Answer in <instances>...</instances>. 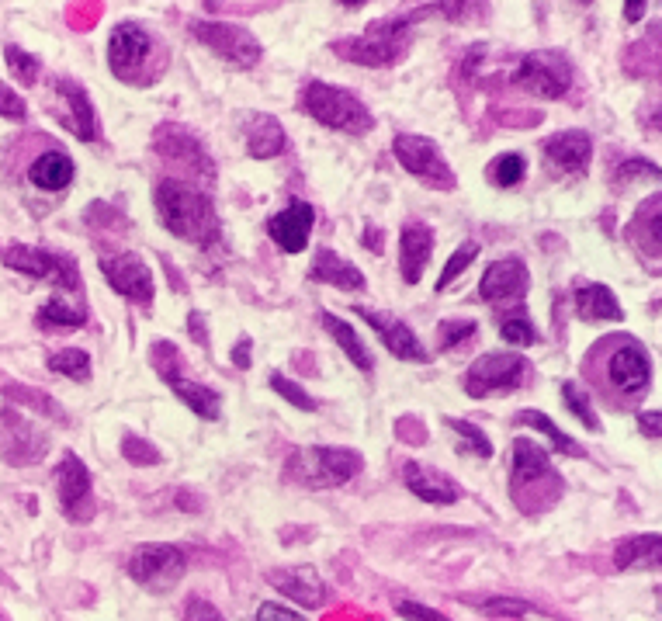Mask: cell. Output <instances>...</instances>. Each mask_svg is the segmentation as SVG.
Masks as SVG:
<instances>
[{
    "label": "cell",
    "instance_id": "cell-1",
    "mask_svg": "<svg viewBox=\"0 0 662 621\" xmlns=\"http://www.w3.org/2000/svg\"><path fill=\"white\" fill-rule=\"evenodd\" d=\"M153 205H156L160 223L167 226L177 240L195 243V247H212V243H219L222 223H219V212H215L212 198H208L205 191L170 177V181L156 184Z\"/></svg>",
    "mask_w": 662,
    "mask_h": 621
},
{
    "label": "cell",
    "instance_id": "cell-2",
    "mask_svg": "<svg viewBox=\"0 0 662 621\" xmlns=\"http://www.w3.org/2000/svg\"><path fill=\"white\" fill-rule=\"evenodd\" d=\"M108 66L122 84L150 87L170 66V53L163 39L139 21H122L108 35Z\"/></svg>",
    "mask_w": 662,
    "mask_h": 621
},
{
    "label": "cell",
    "instance_id": "cell-3",
    "mask_svg": "<svg viewBox=\"0 0 662 621\" xmlns=\"http://www.w3.org/2000/svg\"><path fill=\"white\" fill-rule=\"evenodd\" d=\"M361 469L364 458L354 448H299L288 458L285 479L309 490H330V486H344Z\"/></svg>",
    "mask_w": 662,
    "mask_h": 621
},
{
    "label": "cell",
    "instance_id": "cell-4",
    "mask_svg": "<svg viewBox=\"0 0 662 621\" xmlns=\"http://www.w3.org/2000/svg\"><path fill=\"white\" fill-rule=\"evenodd\" d=\"M302 112H309L319 125L326 129L347 132V136H364L371 129V112L364 108V101L357 94L344 91V87L323 84V80H312L302 91Z\"/></svg>",
    "mask_w": 662,
    "mask_h": 621
},
{
    "label": "cell",
    "instance_id": "cell-5",
    "mask_svg": "<svg viewBox=\"0 0 662 621\" xmlns=\"http://www.w3.org/2000/svg\"><path fill=\"white\" fill-rule=\"evenodd\" d=\"M409 25H413V18H382L364 35L340 42V46H333V49H337V56L351 59V63H361V66H392V63H399L409 49V39H413Z\"/></svg>",
    "mask_w": 662,
    "mask_h": 621
},
{
    "label": "cell",
    "instance_id": "cell-6",
    "mask_svg": "<svg viewBox=\"0 0 662 621\" xmlns=\"http://www.w3.org/2000/svg\"><path fill=\"white\" fill-rule=\"evenodd\" d=\"M531 379V365H527L524 354L513 351H493L482 354L468 365L465 379H461V389H465L472 399H486L493 393H513L524 382Z\"/></svg>",
    "mask_w": 662,
    "mask_h": 621
},
{
    "label": "cell",
    "instance_id": "cell-7",
    "mask_svg": "<svg viewBox=\"0 0 662 621\" xmlns=\"http://www.w3.org/2000/svg\"><path fill=\"white\" fill-rule=\"evenodd\" d=\"M0 257H4L7 268L21 271V275H32L39 282H49L59 292L80 295V271L77 261L66 254H49L42 247H21V243H11V247H0Z\"/></svg>",
    "mask_w": 662,
    "mask_h": 621
},
{
    "label": "cell",
    "instance_id": "cell-8",
    "mask_svg": "<svg viewBox=\"0 0 662 621\" xmlns=\"http://www.w3.org/2000/svg\"><path fill=\"white\" fill-rule=\"evenodd\" d=\"M184 569H188V559L177 545H139L129 559V576L150 594H170L181 583Z\"/></svg>",
    "mask_w": 662,
    "mask_h": 621
},
{
    "label": "cell",
    "instance_id": "cell-9",
    "mask_svg": "<svg viewBox=\"0 0 662 621\" xmlns=\"http://www.w3.org/2000/svg\"><path fill=\"white\" fill-rule=\"evenodd\" d=\"M513 87L534 94V98L555 101L572 87V63L569 56L545 49V53H531L520 59V66L513 70Z\"/></svg>",
    "mask_w": 662,
    "mask_h": 621
},
{
    "label": "cell",
    "instance_id": "cell-10",
    "mask_svg": "<svg viewBox=\"0 0 662 621\" xmlns=\"http://www.w3.org/2000/svg\"><path fill=\"white\" fill-rule=\"evenodd\" d=\"M191 35L212 49L222 63L236 66V70H250L260 63V42L247 28L229 25V21H191Z\"/></svg>",
    "mask_w": 662,
    "mask_h": 621
},
{
    "label": "cell",
    "instance_id": "cell-11",
    "mask_svg": "<svg viewBox=\"0 0 662 621\" xmlns=\"http://www.w3.org/2000/svg\"><path fill=\"white\" fill-rule=\"evenodd\" d=\"M392 153H396V160L409 170V174L420 177V181L430 184V188L451 191L458 184L455 170H451L448 160L441 157V150H437L434 139L403 132V136H396V143H392Z\"/></svg>",
    "mask_w": 662,
    "mask_h": 621
},
{
    "label": "cell",
    "instance_id": "cell-12",
    "mask_svg": "<svg viewBox=\"0 0 662 621\" xmlns=\"http://www.w3.org/2000/svg\"><path fill=\"white\" fill-rule=\"evenodd\" d=\"M607 379L621 396L635 399L649 389L652 382V361L638 340H621V347H614L611 361H607Z\"/></svg>",
    "mask_w": 662,
    "mask_h": 621
},
{
    "label": "cell",
    "instance_id": "cell-13",
    "mask_svg": "<svg viewBox=\"0 0 662 621\" xmlns=\"http://www.w3.org/2000/svg\"><path fill=\"white\" fill-rule=\"evenodd\" d=\"M101 275L108 278V285L115 288L122 299L129 302H139V306H150L153 302V271L146 268L143 257L136 254H115V257H104L101 261Z\"/></svg>",
    "mask_w": 662,
    "mask_h": 621
},
{
    "label": "cell",
    "instance_id": "cell-14",
    "mask_svg": "<svg viewBox=\"0 0 662 621\" xmlns=\"http://www.w3.org/2000/svg\"><path fill=\"white\" fill-rule=\"evenodd\" d=\"M531 288V271L520 257H500L486 268L479 282V295L482 302H493V306H503V302H520Z\"/></svg>",
    "mask_w": 662,
    "mask_h": 621
},
{
    "label": "cell",
    "instance_id": "cell-15",
    "mask_svg": "<svg viewBox=\"0 0 662 621\" xmlns=\"http://www.w3.org/2000/svg\"><path fill=\"white\" fill-rule=\"evenodd\" d=\"M56 493H59V504H63L70 521H87V517L94 514L91 472H87V465L73 452H66L56 469Z\"/></svg>",
    "mask_w": 662,
    "mask_h": 621
},
{
    "label": "cell",
    "instance_id": "cell-16",
    "mask_svg": "<svg viewBox=\"0 0 662 621\" xmlns=\"http://www.w3.org/2000/svg\"><path fill=\"white\" fill-rule=\"evenodd\" d=\"M541 153H545V164L552 167L555 174L579 177V174H586V170H590L593 139L586 136L583 129H565V132H555L552 139H545Z\"/></svg>",
    "mask_w": 662,
    "mask_h": 621
},
{
    "label": "cell",
    "instance_id": "cell-17",
    "mask_svg": "<svg viewBox=\"0 0 662 621\" xmlns=\"http://www.w3.org/2000/svg\"><path fill=\"white\" fill-rule=\"evenodd\" d=\"M357 316H364V323L382 337V344L389 347L392 358L413 361V365H427L430 361V354L423 351L416 334L399 320V316H385V313H375V309H357Z\"/></svg>",
    "mask_w": 662,
    "mask_h": 621
},
{
    "label": "cell",
    "instance_id": "cell-18",
    "mask_svg": "<svg viewBox=\"0 0 662 621\" xmlns=\"http://www.w3.org/2000/svg\"><path fill=\"white\" fill-rule=\"evenodd\" d=\"M312 223H316V212H312L309 202H288L278 216H271L267 223V233L278 243L285 254H302L309 247V233Z\"/></svg>",
    "mask_w": 662,
    "mask_h": 621
},
{
    "label": "cell",
    "instance_id": "cell-19",
    "mask_svg": "<svg viewBox=\"0 0 662 621\" xmlns=\"http://www.w3.org/2000/svg\"><path fill=\"white\" fill-rule=\"evenodd\" d=\"M403 479H406L409 493L427 500V504L448 507V504H458L461 500V490H458L455 479L444 476V472H437V469H430V465H423V462H406Z\"/></svg>",
    "mask_w": 662,
    "mask_h": 621
},
{
    "label": "cell",
    "instance_id": "cell-20",
    "mask_svg": "<svg viewBox=\"0 0 662 621\" xmlns=\"http://www.w3.org/2000/svg\"><path fill=\"white\" fill-rule=\"evenodd\" d=\"M52 91H56L59 105L66 108L63 112L66 129H70L77 139H84V143L98 139V115H94V105H91V98L84 94V87H77L73 80H56Z\"/></svg>",
    "mask_w": 662,
    "mask_h": 621
},
{
    "label": "cell",
    "instance_id": "cell-21",
    "mask_svg": "<svg viewBox=\"0 0 662 621\" xmlns=\"http://www.w3.org/2000/svg\"><path fill=\"white\" fill-rule=\"evenodd\" d=\"M430 254H434V233L423 223H409L399 233V271H403V282L416 285L423 278L430 264Z\"/></svg>",
    "mask_w": 662,
    "mask_h": 621
},
{
    "label": "cell",
    "instance_id": "cell-22",
    "mask_svg": "<svg viewBox=\"0 0 662 621\" xmlns=\"http://www.w3.org/2000/svg\"><path fill=\"white\" fill-rule=\"evenodd\" d=\"M267 583L281 594H288L292 601H299L302 608H319L326 601V583L319 580L316 569L309 566H288V569H274L267 573Z\"/></svg>",
    "mask_w": 662,
    "mask_h": 621
},
{
    "label": "cell",
    "instance_id": "cell-23",
    "mask_svg": "<svg viewBox=\"0 0 662 621\" xmlns=\"http://www.w3.org/2000/svg\"><path fill=\"white\" fill-rule=\"evenodd\" d=\"M243 146L254 160H271L288 150V136L274 115L254 112L243 122Z\"/></svg>",
    "mask_w": 662,
    "mask_h": 621
},
{
    "label": "cell",
    "instance_id": "cell-24",
    "mask_svg": "<svg viewBox=\"0 0 662 621\" xmlns=\"http://www.w3.org/2000/svg\"><path fill=\"white\" fill-rule=\"evenodd\" d=\"M538 479H555L552 458H548V452L541 445H534L531 438H517L513 441V469H510L513 490L538 483Z\"/></svg>",
    "mask_w": 662,
    "mask_h": 621
},
{
    "label": "cell",
    "instance_id": "cell-25",
    "mask_svg": "<svg viewBox=\"0 0 662 621\" xmlns=\"http://www.w3.org/2000/svg\"><path fill=\"white\" fill-rule=\"evenodd\" d=\"M576 313L586 323H607V320H624L621 302L614 299V292L600 282H583L576 288Z\"/></svg>",
    "mask_w": 662,
    "mask_h": 621
},
{
    "label": "cell",
    "instance_id": "cell-26",
    "mask_svg": "<svg viewBox=\"0 0 662 621\" xmlns=\"http://www.w3.org/2000/svg\"><path fill=\"white\" fill-rule=\"evenodd\" d=\"M309 278L312 282H323V285H337V288H344V292L364 288V271H357L347 257L333 254V250H319L316 261H312Z\"/></svg>",
    "mask_w": 662,
    "mask_h": 621
},
{
    "label": "cell",
    "instance_id": "cell-27",
    "mask_svg": "<svg viewBox=\"0 0 662 621\" xmlns=\"http://www.w3.org/2000/svg\"><path fill=\"white\" fill-rule=\"evenodd\" d=\"M662 538L659 535H631L614 549L617 569H659Z\"/></svg>",
    "mask_w": 662,
    "mask_h": 621
},
{
    "label": "cell",
    "instance_id": "cell-28",
    "mask_svg": "<svg viewBox=\"0 0 662 621\" xmlns=\"http://www.w3.org/2000/svg\"><path fill=\"white\" fill-rule=\"evenodd\" d=\"M73 174H77L73 160L66 157V153H59V150L42 153V157L32 164V170H28L32 184H35V188H42V191H63L66 184L73 181Z\"/></svg>",
    "mask_w": 662,
    "mask_h": 621
},
{
    "label": "cell",
    "instance_id": "cell-29",
    "mask_svg": "<svg viewBox=\"0 0 662 621\" xmlns=\"http://www.w3.org/2000/svg\"><path fill=\"white\" fill-rule=\"evenodd\" d=\"M87 323V306L84 302H70L63 292H56L39 306V327L46 330H73Z\"/></svg>",
    "mask_w": 662,
    "mask_h": 621
},
{
    "label": "cell",
    "instance_id": "cell-30",
    "mask_svg": "<svg viewBox=\"0 0 662 621\" xmlns=\"http://www.w3.org/2000/svg\"><path fill=\"white\" fill-rule=\"evenodd\" d=\"M319 316H323V327L330 330L333 340L340 344V351H344L347 358L354 361V368H361V372H371V368H375V358H371V351L361 344V337H357L354 330H351V323L340 320V316H333V313H319Z\"/></svg>",
    "mask_w": 662,
    "mask_h": 621
},
{
    "label": "cell",
    "instance_id": "cell-31",
    "mask_svg": "<svg viewBox=\"0 0 662 621\" xmlns=\"http://www.w3.org/2000/svg\"><path fill=\"white\" fill-rule=\"evenodd\" d=\"M167 386L174 389V396L181 399V403L188 406V410H195L202 420H219L222 399H219V393H215V389L198 386V382H188V379H174V382H167Z\"/></svg>",
    "mask_w": 662,
    "mask_h": 621
},
{
    "label": "cell",
    "instance_id": "cell-32",
    "mask_svg": "<svg viewBox=\"0 0 662 621\" xmlns=\"http://www.w3.org/2000/svg\"><path fill=\"white\" fill-rule=\"evenodd\" d=\"M517 424H527V427H534L538 434H545V438L552 441L555 452H562V455H569V458H583V448H579L565 431H559V427H555V420L545 417L541 410H520L517 413Z\"/></svg>",
    "mask_w": 662,
    "mask_h": 621
},
{
    "label": "cell",
    "instance_id": "cell-33",
    "mask_svg": "<svg viewBox=\"0 0 662 621\" xmlns=\"http://www.w3.org/2000/svg\"><path fill=\"white\" fill-rule=\"evenodd\" d=\"M448 427L455 431V438H458V445H455L458 455H475V458H489V455H493V441H489L486 434L479 431V427L468 424V420L448 417Z\"/></svg>",
    "mask_w": 662,
    "mask_h": 621
},
{
    "label": "cell",
    "instance_id": "cell-34",
    "mask_svg": "<svg viewBox=\"0 0 662 621\" xmlns=\"http://www.w3.org/2000/svg\"><path fill=\"white\" fill-rule=\"evenodd\" d=\"M562 399H565V406H569V413L586 427V431H593V434L604 431L597 410H593V403H590V393H583L576 382H562Z\"/></svg>",
    "mask_w": 662,
    "mask_h": 621
},
{
    "label": "cell",
    "instance_id": "cell-35",
    "mask_svg": "<svg viewBox=\"0 0 662 621\" xmlns=\"http://www.w3.org/2000/svg\"><path fill=\"white\" fill-rule=\"evenodd\" d=\"M49 372L84 382L87 375H91V358H87V354L80 351V347H63V351L49 354Z\"/></svg>",
    "mask_w": 662,
    "mask_h": 621
},
{
    "label": "cell",
    "instance_id": "cell-36",
    "mask_svg": "<svg viewBox=\"0 0 662 621\" xmlns=\"http://www.w3.org/2000/svg\"><path fill=\"white\" fill-rule=\"evenodd\" d=\"M524 174H527V160L520 153H503V157H496L486 167V177L493 188H513V184H520Z\"/></svg>",
    "mask_w": 662,
    "mask_h": 621
},
{
    "label": "cell",
    "instance_id": "cell-37",
    "mask_svg": "<svg viewBox=\"0 0 662 621\" xmlns=\"http://www.w3.org/2000/svg\"><path fill=\"white\" fill-rule=\"evenodd\" d=\"M475 257H479V243H475V240H465V243H461L455 254H451L448 268H444V271H441V278H437V292H448V285L455 282V278L468 268V264L475 261Z\"/></svg>",
    "mask_w": 662,
    "mask_h": 621
},
{
    "label": "cell",
    "instance_id": "cell-38",
    "mask_svg": "<svg viewBox=\"0 0 662 621\" xmlns=\"http://www.w3.org/2000/svg\"><path fill=\"white\" fill-rule=\"evenodd\" d=\"M271 389H274V393H278L281 399H288V403H292L295 410H309V413H312V410H319L316 399H312V396L306 393V389L299 386V382L285 379V375L274 372V375H271Z\"/></svg>",
    "mask_w": 662,
    "mask_h": 621
},
{
    "label": "cell",
    "instance_id": "cell-39",
    "mask_svg": "<svg viewBox=\"0 0 662 621\" xmlns=\"http://www.w3.org/2000/svg\"><path fill=\"white\" fill-rule=\"evenodd\" d=\"M500 337L507 340V344H517V347L538 344V330H534V323L527 320L524 313H517V316H507V320L500 323Z\"/></svg>",
    "mask_w": 662,
    "mask_h": 621
},
{
    "label": "cell",
    "instance_id": "cell-40",
    "mask_svg": "<svg viewBox=\"0 0 662 621\" xmlns=\"http://www.w3.org/2000/svg\"><path fill=\"white\" fill-rule=\"evenodd\" d=\"M4 56H7V66H11V73L21 80V84H35V80H39V59L28 56L21 46H7Z\"/></svg>",
    "mask_w": 662,
    "mask_h": 621
},
{
    "label": "cell",
    "instance_id": "cell-41",
    "mask_svg": "<svg viewBox=\"0 0 662 621\" xmlns=\"http://www.w3.org/2000/svg\"><path fill=\"white\" fill-rule=\"evenodd\" d=\"M479 611L482 615H489V618H520V615H527V611H534V608L527 601H517V597H496V601L479 604Z\"/></svg>",
    "mask_w": 662,
    "mask_h": 621
},
{
    "label": "cell",
    "instance_id": "cell-42",
    "mask_svg": "<svg viewBox=\"0 0 662 621\" xmlns=\"http://www.w3.org/2000/svg\"><path fill=\"white\" fill-rule=\"evenodd\" d=\"M479 334V327H475V320H448L437 327V337H441V347H458L465 344L468 337Z\"/></svg>",
    "mask_w": 662,
    "mask_h": 621
},
{
    "label": "cell",
    "instance_id": "cell-43",
    "mask_svg": "<svg viewBox=\"0 0 662 621\" xmlns=\"http://www.w3.org/2000/svg\"><path fill=\"white\" fill-rule=\"evenodd\" d=\"M122 452H125L129 462H136V465H156V462H160V452H156L153 445H146V441L132 438V434L122 441Z\"/></svg>",
    "mask_w": 662,
    "mask_h": 621
},
{
    "label": "cell",
    "instance_id": "cell-44",
    "mask_svg": "<svg viewBox=\"0 0 662 621\" xmlns=\"http://www.w3.org/2000/svg\"><path fill=\"white\" fill-rule=\"evenodd\" d=\"M0 115L4 118H25L28 115V105H25V98L21 94H14L11 87L0 80Z\"/></svg>",
    "mask_w": 662,
    "mask_h": 621
},
{
    "label": "cell",
    "instance_id": "cell-45",
    "mask_svg": "<svg viewBox=\"0 0 662 621\" xmlns=\"http://www.w3.org/2000/svg\"><path fill=\"white\" fill-rule=\"evenodd\" d=\"M635 177H649V181H656L659 167L649 164V160H628V164L617 167V181H635Z\"/></svg>",
    "mask_w": 662,
    "mask_h": 621
},
{
    "label": "cell",
    "instance_id": "cell-46",
    "mask_svg": "<svg viewBox=\"0 0 662 621\" xmlns=\"http://www.w3.org/2000/svg\"><path fill=\"white\" fill-rule=\"evenodd\" d=\"M257 621H306V618H302L299 611L285 608V604L267 601V604H260L257 608Z\"/></svg>",
    "mask_w": 662,
    "mask_h": 621
},
{
    "label": "cell",
    "instance_id": "cell-47",
    "mask_svg": "<svg viewBox=\"0 0 662 621\" xmlns=\"http://www.w3.org/2000/svg\"><path fill=\"white\" fill-rule=\"evenodd\" d=\"M399 615L409 618V621H448L444 615H437V611L423 608V604H416V601H403V604H399Z\"/></svg>",
    "mask_w": 662,
    "mask_h": 621
},
{
    "label": "cell",
    "instance_id": "cell-48",
    "mask_svg": "<svg viewBox=\"0 0 662 621\" xmlns=\"http://www.w3.org/2000/svg\"><path fill=\"white\" fill-rule=\"evenodd\" d=\"M184 621H222V615H219V611H215L208 601H188Z\"/></svg>",
    "mask_w": 662,
    "mask_h": 621
},
{
    "label": "cell",
    "instance_id": "cell-49",
    "mask_svg": "<svg viewBox=\"0 0 662 621\" xmlns=\"http://www.w3.org/2000/svg\"><path fill=\"white\" fill-rule=\"evenodd\" d=\"M638 427L645 431V438H659V434H662V417H659L656 410H649V413H642V417H638Z\"/></svg>",
    "mask_w": 662,
    "mask_h": 621
},
{
    "label": "cell",
    "instance_id": "cell-50",
    "mask_svg": "<svg viewBox=\"0 0 662 621\" xmlns=\"http://www.w3.org/2000/svg\"><path fill=\"white\" fill-rule=\"evenodd\" d=\"M233 361H236V365H240V368H247V365H250V340H240V347H236V351H233Z\"/></svg>",
    "mask_w": 662,
    "mask_h": 621
},
{
    "label": "cell",
    "instance_id": "cell-51",
    "mask_svg": "<svg viewBox=\"0 0 662 621\" xmlns=\"http://www.w3.org/2000/svg\"><path fill=\"white\" fill-rule=\"evenodd\" d=\"M645 14V4H624V18L628 21H642Z\"/></svg>",
    "mask_w": 662,
    "mask_h": 621
},
{
    "label": "cell",
    "instance_id": "cell-52",
    "mask_svg": "<svg viewBox=\"0 0 662 621\" xmlns=\"http://www.w3.org/2000/svg\"><path fill=\"white\" fill-rule=\"evenodd\" d=\"M361 240H368V247L375 250V254H378V250H382V236H378V229H375V226H368V236H361Z\"/></svg>",
    "mask_w": 662,
    "mask_h": 621
}]
</instances>
